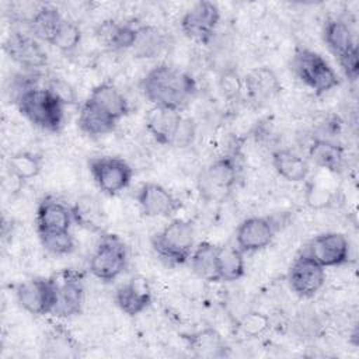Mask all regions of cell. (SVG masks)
I'll return each mask as SVG.
<instances>
[{
    "label": "cell",
    "instance_id": "cell-26",
    "mask_svg": "<svg viewBox=\"0 0 359 359\" xmlns=\"http://www.w3.org/2000/svg\"><path fill=\"white\" fill-rule=\"evenodd\" d=\"M63 20L65 17L53 6H39L28 22L29 34L35 39L52 45Z\"/></svg>",
    "mask_w": 359,
    "mask_h": 359
},
{
    "label": "cell",
    "instance_id": "cell-5",
    "mask_svg": "<svg viewBox=\"0 0 359 359\" xmlns=\"http://www.w3.org/2000/svg\"><path fill=\"white\" fill-rule=\"evenodd\" d=\"M238 165L233 156H222L209 163L198 175L199 196L206 202H222L234 189Z\"/></svg>",
    "mask_w": 359,
    "mask_h": 359
},
{
    "label": "cell",
    "instance_id": "cell-8",
    "mask_svg": "<svg viewBox=\"0 0 359 359\" xmlns=\"http://www.w3.org/2000/svg\"><path fill=\"white\" fill-rule=\"evenodd\" d=\"M55 287V307L52 314L70 318L80 314L84 304V276L74 269H63L49 276Z\"/></svg>",
    "mask_w": 359,
    "mask_h": 359
},
{
    "label": "cell",
    "instance_id": "cell-17",
    "mask_svg": "<svg viewBox=\"0 0 359 359\" xmlns=\"http://www.w3.org/2000/svg\"><path fill=\"white\" fill-rule=\"evenodd\" d=\"M115 303L126 316L142 314L151 304V289L144 276L135 275L115 290Z\"/></svg>",
    "mask_w": 359,
    "mask_h": 359
},
{
    "label": "cell",
    "instance_id": "cell-12",
    "mask_svg": "<svg viewBox=\"0 0 359 359\" xmlns=\"http://www.w3.org/2000/svg\"><path fill=\"white\" fill-rule=\"evenodd\" d=\"M6 55L24 70H41L48 63V55L38 39L31 34L11 32L4 43Z\"/></svg>",
    "mask_w": 359,
    "mask_h": 359
},
{
    "label": "cell",
    "instance_id": "cell-37",
    "mask_svg": "<svg viewBox=\"0 0 359 359\" xmlns=\"http://www.w3.org/2000/svg\"><path fill=\"white\" fill-rule=\"evenodd\" d=\"M48 91H50L65 107L74 105L77 102V95L70 83L60 77H50L43 86Z\"/></svg>",
    "mask_w": 359,
    "mask_h": 359
},
{
    "label": "cell",
    "instance_id": "cell-20",
    "mask_svg": "<svg viewBox=\"0 0 359 359\" xmlns=\"http://www.w3.org/2000/svg\"><path fill=\"white\" fill-rule=\"evenodd\" d=\"M72 217L80 227L93 233H105L107 215L102 203L94 195L80 196L70 208Z\"/></svg>",
    "mask_w": 359,
    "mask_h": 359
},
{
    "label": "cell",
    "instance_id": "cell-24",
    "mask_svg": "<svg viewBox=\"0 0 359 359\" xmlns=\"http://www.w3.org/2000/svg\"><path fill=\"white\" fill-rule=\"evenodd\" d=\"M88 100L109 114L112 118H115L118 122L130 111L128 100L112 83H101L95 86L91 90Z\"/></svg>",
    "mask_w": 359,
    "mask_h": 359
},
{
    "label": "cell",
    "instance_id": "cell-19",
    "mask_svg": "<svg viewBox=\"0 0 359 359\" xmlns=\"http://www.w3.org/2000/svg\"><path fill=\"white\" fill-rule=\"evenodd\" d=\"M72 222V210L63 202L52 196H46L39 202L35 216L38 233L69 231Z\"/></svg>",
    "mask_w": 359,
    "mask_h": 359
},
{
    "label": "cell",
    "instance_id": "cell-7",
    "mask_svg": "<svg viewBox=\"0 0 359 359\" xmlns=\"http://www.w3.org/2000/svg\"><path fill=\"white\" fill-rule=\"evenodd\" d=\"M88 171L97 188L105 195H116L129 187L133 168L121 157L95 156L88 160Z\"/></svg>",
    "mask_w": 359,
    "mask_h": 359
},
{
    "label": "cell",
    "instance_id": "cell-28",
    "mask_svg": "<svg viewBox=\"0 0 359 359\" xmlns=\"http://www.w3.org/2000/svg\"><path fill=\"white\" fill-rule=\"evenodd\" d=\"M323 38L328 49L338 59L356 48L351 27L341 18H330L325 21Z\"/></svg>",
    "mask_w": 359,
    "mask_h": 359
},
{
    "label": "cell",
    "instance_id": "cell-29",
    "mask_svg": "<svg viewBox=\"0 0 359 359\" xmlns=\"http://www.w3.org/2000/svg\"><path fill=\"white\" fill-rule=\"evenodd\" d=\"M309 158L320 168L339 172L344 163V150L338 143L330 139L316 137L309 146Z\"/></svg>",
    "mask_w": 359,
    "mask_h": 359
},
{
    "label": "cell",
    "instance_id": "cell-36",
    "mask_svg": "<svg viewBox=\"0 0 359 359\" xmlns=\"http://www.w3.org/2000/svg\"><path fill=\"white\" fill-rule=\"evenodd\" d=\"M269 318L265 314L259 311H250L241 318L238 328L245 337L257 338L262 335L269 328Z\"/></svg>",
    "mask_w": 359,
    "mask_h": 359
},
{
    "label": "cell",
    "instance_id": "cell-40",
    "mask_svg": "<svg viewBox=\"0 0 359 359\" xmlns=\"http://www.w3.org/2000/svg\"><path fill=\"white\" fill-rule=\"evenodd\" d=\"M339 66L345 74V77L351 81H356L359 76V59H358V48L349 50L345 56L338 59Z\"/></svg>",
    "mask_w": 359,
    "mask_h": 359
},
{
    "label": "cell",
    "instance_id": "cell-9",
    "mask_svg": "<svg viewBox=\"0 0 359 359\" xmlns=\"http://www.w3.org/2000/svg\"><path fill=\"white\" fill-rule=\"evenodd\" d=\"M325 279V268L304 252L293 259L287 271L289 287L302 299H311L316 296L324 286Z\"/></svg>",
    "mask_w": 359,
    "mask_h": 359
},
{
    "label": "cell",
    "instance_id": "cell-35",
    "mask_svg": "<svg viewBox=\"0 0 359 359\" xmlns=\"http://www.w3.org/2000/svg\"><path fill=\"white\" fill-rule=\"evenodd\" d=\"M81 42V29L80 27L72 21L65 18L55 39H53V46L57 48L63 53H72L77 49V46Z\"/></svg>",
    "mask_w": 359,
    "mask_h": 359
},
{
    "label": "cell",
    "instance_id": "cell-16",
    "mask_svg": "<svg viewBox=\"0 0 359 359\" xmlns=\"http://www.w3.org/2000/svg\"><path fill=\"white\" fill-rule=\"evenodd\" d=\"M243 88L247 91L250 102L259 108L275 100L282 90V86L272 69L261 66L245 74L243 79Z\"/></svg>",
    "mask_w": 359,
    "mask_h": 359
},
{
    "label": "cell",
    "instance_id": "cell-34",
    "mask_svg": "<svg viewBox=\"0 0 359 359\" xmlns=\"http://www.w3.org/2000/svg\"><path fill=\"white\" fill-rule=\"evenodd\" d=\"M41 245L53 257H65L74 251V238L70 231L38 233Z\"/></svg>",
    "mask_w": 359,
    "mask_h": 359
},
{
    "label": "cell",
    "instance_id": "cell-3",
    "mask_svg": "<svg viewBox=\"0 0 359 359\" xmlns=\"http://www.w3.org/2000/svg\"><path fill=\"white\" fill-rule=\"evenodd\" d=\"M14 104L20 114L39 129L59 132L65 125V105L42 86L27 91Z\"/></svg>",
    "mask_w": 359,
    "mask_h": 359
},
{
    "label": "cell",
    "instance_id": "cell-2",
    "mask_svg": "<svg viewBox=\"0 0 359 359\" xmlns=\"http://www.w3.org/2000/svg\"><path fill=\"white\" fill-rule=\"evenodd\" d=\"M154 252L167 265L185 264L195 248V230L189 220L172 219L151 237Z\"/></svg>",
    "mask_w": 359,
    "mask_h": 359
},
{
    "label": "cell",
    "instance_id": "cell-22",
    "mask_svg": "<svg viewBox=\"0 0 359 359\" xmlns=\"http://www.w3.org/2000/svg\"><path fill=\"white\" fill-rule=\"evenodd\" d=\"M187 349L195 358H223L229 353V346L215 328H203L185 337Z\"/></svg>",
    "mask_w": 359,
    "mask_h": 359
},
{
    "label": "cell",
    "instance_id": "cell-31",
    "mask_svg": "<svg viewBox=\"0 0 359 359\" xmlns=\"http://www.w3.org/2000/svg\"><path fill=\"white\" fill-rule=\"evenodd\" d=\"M217 272L219 279L223 282H234L245 273L244 252L231 244L217 247Z\"/></svg>",
    "mask_w": 359,
    "mask_h": 359
},
{
    "label": "cell",
    "instance_id": "cell-13",
    "mask_svg": "<svg viewBox=\"0 0 359 359\" xmlns=\"http://www.w3.org/2000/svg\"><path fill=\"white\" fill-rule=\"evenodd\" d=\"M18 304L34 316H45L53 311L55 287L50 278H32L17 285Z\"/></svg>",
    "mask_w": 359,
    "mask_h": 359
},
{
    "label": "cell",
    "instance_id": "cell-11",
    "mask_svg": "<svg viewBox=\"0 0 359 359\" xmlns=\"http://www.w3.org/2000/svg\"><path fill=\"white\" fill-rule=\"evenodd\" d=\"M220 21V10L216 3L202 0L185 11L181 18L182 34L201 43H209Z\"/></svg>",
    "mask_w": 359,
    "mask_h": 359
},
{
    "label": "cell",
    "instance_id": "cell-6",
    "mask_svg": "<svg viewBox=\"0 0 359 359\" xmlns=\"http://www.w3.org/2000/svg\"><path fill=\"white\" fill-rule=\"evenodd\" d=\"M128 247L125 241L112 233H102L91 254L88 269L102 282L115 280L128 266Z\"/></svg>",
    "mask_w": 359,
    "mask_h": 359
},
{
    "label": "cell",
    "instance_id": "cell-30",
    "mask_svg": "<svg viewBox=\"0 0 359 359\" xmlns=\"http://www.w3.org/2000/svg\"><path fill=\"white\" fill-rule=\"evenodd\" d=\"M192 272L202 280L220 282L217 272V247L209 241L199 243L189 259Z\"/></svg>",
    "mask_w": 359,
    "mask_h": 359
},
{
    "label": "cell",
    "instance_id": "cell-27",
    "mask_svg": "<svg viewBox=\"0 0 359 359\" xmlns=\"http://www.w3.org/2000/svg\"><path fill=\"white\" fill-rule=\"evenodd\" d=\"M275 171L290 182H302L309 177L310 167L306 158L289 149H279L272 153Z\"/></svg>",
    "mask_w": 359,
    "mask_h": 359
},
{
    "label": "cell",
    "instance_id": "cell-39",
    "mask_svg": "<svg viewBox=\"0 0 359 359\" xmlns=\"http://www.w3.org/2000/svg\"><path fill=\"white\" fill-rule=\"evenodd\" d=\"M195 135H196V125H195L194 119L182 116V119L177 128V132L172 137L171 146H175V147L191 146V143L195 139Z\"/></svg>",
    "mask_w": 359,
    "mask_h": 359
},
{
    "label": "cell",
    "instance_id": "cell-32",
    "mask_svg": "<svg viewBox=\"0 0 359 359\" xmlns=\"http://www.w3.org/2000/svg\"><path fill=\"white\" fill-rule=\"evenodd\" d=\"M42 170V157L31 151H18L7 158V171L20 182L29 181L39 175Z\"/></svg>",
    "mask_w": 359,
    "mask_h": 359
},
{
    "label": "cell",
    "instance_id": "cell-21",
    "mask_svg": "<svg viewBox=\"0 0 359 359\" xmlns=\"http://www.w3.org/2000/svg\"><path fill=\"white\" fill-rule=\"evenodd\" d=\"M137 27L129 22H119L115 20H105L95 28L98 42L108 50H126L132 49L136 39Z\"/></svg>",
    "mask_w": 359,
    "mask_h": 359
},
{
    "label": "cell",
    "instance_id": "cell-33",
    "mask_svg": "<svg viewBox=\"0 0 359 359\" xmlns=\"http://www.w3.org/2000/svg\"><path fill=\"white\" fill-rule=\"evenodd\" d=\"M43 355L50 358H66V356H76L77 355V345L69 332L59 327L53 328L43 345Z\"/></svg>",
    "mask_w": 359,
    "mask_h": 359
},
{
    "label": "cell",
    "instance_id": "cell-25",
    "mask_svg": "<svg viewBox=\"0 0 359 359\" xmlns=\"http://www.w3.org/2000/svg\"><path fill=\"white\" fill-rule=\"evenodd\" d=\"M168 48V36L154 25H140L136 31V39L132 53L137 59H153L160 56Z\"/></svg>",
    "mask_w": 359,
    "mask_h": 359
},
{
    "label": "cell",
    "instance_id": "cell-15",
    "mask_svg": "<svg viewBox=\"0 0 359 359\" xmlns=\"http://www.w3.org/2000/svg\"><path fill=\"white\" fill-rule=\"evenodd\" d=\"M276 231V224L265 216H252L244 219L236 230V245L244 252H257L266 248Z\"/></svg>",
    "mask_w": 359,
    "mask_h": 359
},
{
    "label": "cell",
    "instance_id": "cell-23",
    "mask_svg": "<svg viewBox=\"0 0 359 359\" xmlns=\"http://www.w3.org/2000/svg\"><path fill=\"white\" fill-rule=\"evenodd\" d=\"M118 125V121L95 105L88 98L83 102L79 116H77V126L80 130L91 137H98L111 133Z\"/></svg>",
    "mask_w": 359,
    "mask_h": 359
},
{
    "label": "cell",
    "instance_id": "cell-10",
    "mask_svg": "<svg viewBox=\"0 0 359 359\" xmlns=\"http://www.w3.org/2000/svg\"><path fill=\"white\" fill-rule=\"evenodd\" d=\"M323 268L342 266L351 259V245L342 233L328 231L311 238L302 251Z\"/></svg>",
    "mask_w": 359,
    "mask_h": 359
},
{
    "label": "cell",
    "instance_id": "cell-18",
    "mask_svg": "<svg viewBox=\"0 0 359 359\" xmlns=\"http://www.w3.org/2000/svg\"><path fill=\"white\" fill-rule=\"evenodd\" d=\"M181 119L182 115L178 109L153 105L144 116V125L146 130L157 143L171 146Z\"/></svg>",
    "mask_w": 359,
    "mask_h": 359
},
{
    "label": "cell",
    "instance_id": "cell-14",
    "mask_svg": "<svg viewBox=\"0 0 359 359\" xmlns=\"http://www.w3.org/2000/svg\"><path fill=\"white\" fill-rule=\"evenodd\" d=\"M136 202L147 217H171L181 208V201L157 182H144L136 192Z\"/></svg>",
    "mask_w": 359,
    "mask_h": 359
},
{
    "label": "cell",
    "instance_id": "cell-38",
    "mask_svg": "<svg viewBox=\"0 0 359 359\" xmlns=\"http://www.w3.org/2000/svg\"><path fill=\"white\" fill-rule=\"evenodd\" d=\"M219 88L223 97L231 100L236 98L243 90V80L233 67H226L219 77Z\"/></svg>",
    "mask_w": 359,
    "mask_h": 359
},
{
    "label": "cell",
    "instance_id": "cell-1",
    "mask_svg": "<svg viewBox=\"0 0 359 359\" xmlns=\"http://www.w3.org/2000/svg\"><path fill=\"white\" fill-rule=\"evenodd\" d=\"M143 95L153 104L181 111L196 94L195 79L168 63H160L140 81Z\"/></svg>",
    "mask_w": 359,
    "mask_h": 359
},
{
    "label": "cell",
    "instance_id": "cell-4",
    "mask_svg": "<svg viewBox=\"0 0 359 359\" xmlns=\"http://www.w3.org/2000/svg\"><path fill=\"white\" fill-rule=\"evenodd\" d=\"M292 73L316 95H323L339 86V77L331 65L317 52L296 48L290 59Z\"/></svg>",
    "mask_w": 359,
    "mask_h": 359
}]
</instances>
